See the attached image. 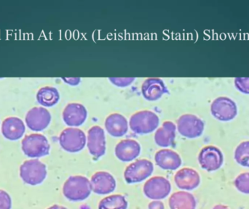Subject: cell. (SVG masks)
<instances>
[{"label":"cell","mask_w":249,"mask_h":209,"mask_svg":"<svg viewBox=\"0 0 249 209\" xmlns=\"http://www.w3.org/2000/svg\"><path fill=\"white\" fill-rule=\"evenodd\" d=\"M91 185L89 179L83 176H71L63 187L64 196L71 201H82L91 194Z\"/></svg>","instance_id":"obj_1"},{"label":"cell","mask_w":249,"mask_h":209,"mask_svg":"<svg viewBox=\"0 0 249 209\" xmlns=\"http://www.w3.org/2000/svg\"><path fill=\"white\" fill-rule=\"evenodd\" d=\"M160 120L158 115L150 111H142L136 113L130 117V129L138 134H146L158 128Z\"/></svg>","instance_id":"obj_2"},{"label":"cell","mask_w":249,"mask_h":209,"mask_svg":"<svg viewBox=\"0 0 249 209\" xmlns=\"http://www.w3.org/2000/svg\"><path fill=\"white\" fill-rule=\"evenodd\" d=\"M20 177L27 185H40L47 177L46 166L37 159L26 161L20 166Z\"/></svg>","instance_id":"obj_3"},{"label":"cell","mask_w":249,"mask_h":209,"mask_svg":"<svg viewBox=\"0 0 249 209\" xmlns=\"http://www.w3.org/2000/svg\"><path fill=\"white\" fill-rule=\"evenodd\" d=\"M48 139L39 134H32L22 140V150L29 158H41L48 156L50 153Z\"/></svg>","instance_id":"obj_4"},{"label":"cell","mask_w":249,"mask_h":209,"mask_svg":"<svg viewBox=\"0 0 249 209\" xmlns=\"http://www.w3.org/2000/svg\"><path fill=\"white\" fill-rule=\"evenodd\" d=\"M86 134L80 129L67 128L61 133L59 143L63 149L70 153H77L86 144Z\"/></svg>","instance_id":"obj_5"},{"label":"cell","mask_w":249,"mask_h":209,"mask_svg":"<svg viewBox=\"0 0 249 209\" xmlns=\"http://www.w3.org/2000/svg\"><path fill=\"white\" fill-rule=\"evenodd\" d=\"M154 171L153 163L146 159L133 162L126 168L124 178L128 184L138 183L147 179Z\"/></svg>","instance_id":"obj_6"},{"label":"cell","mask_w":249,"mask_h":209,"mask_svg":"<svg viewBox=\"0 0 249 209\" xmlns=\"http://www.w3.org/2000/svg\"><path fill=\"white\" fill-rule=\"evenodd\" d=\"M177 129L181 135L187 138H197L203 134L204 123L196 115L184 114L177 121Z\"/></svg>","instance_id":"obj_7"},{"label":"cell","mask_w":249,"mask_h":209,"mask_svg":"<svg viewBox=\"0 0 249 209\" xmlns=\"http://www.w3.org/2000/svg\"><path fill=\"white\" fill-rule=\"evenodd\" d=\"M171 191V185L168 179L162 177H154L146 181L143 185V193L149 199H164Z\"/></svg>","instance_id":"obj_8"},{"label":"cell","mask_w":249,"mask_h":209,"mask_svg":"<svg viewBox=\"0 0 249 209\" xmlns=\"http://www.w3.org/2000/svg\"><path fill=\"white\" fill-rule=\"evenodd\" d=\"M212 115L221 121H229L235 118L238 108L233 100L227 97L215 99L211 106Z\"/></svg>","instance_id":"obj_9"},{"label":"cell","mask_w":249,"mask_h":209,"mask_svg":"<svg viewBox=\"0 0 249 209\" xmlns=\"http://www.w3.org/2000/svg\"><path fill=\"white\" fill-rule=\"evenodd\" d=\"M198 161L203 169L213 172L220 169L223 164V154L218 147L206 146L199 153Z\"/></svg>","instance_id":"obj_10"},{"label":"cell","mask_w":249,"mask_h":209,"mask_svg":"<svg viewBox=\"0 0 249 209\" xmlns=\"http://www.w3.org/2000/svg\"><path fill=\"white\" fill-rule=\"evenodd\" d=\"M87 145L95 159L103 156L106 152V137L103 129L99 126L91 127L88 131Z\"/></svg>","instance_id":"obj_11"},{"label":"cell","mask_w":249,"mask_h":209,"mask_svg":"<svg viewBox=\"0 0 249 209\" xmlns=\"http://www.w3.org/2000/svg\"><path fill=\"white\" fill-rule=\"evenodd\" d=\"M51 121V113L46 108L42 107L32 108L26 114V124L32 131H43L48 127Z\"/></svg>","instance_id":"obj_12"},{"label":"cell","mask_w":249,"mask_h":209,"mask_svg":"<svg viewBox=\"0 0 249 209\" xmlns=\"http://www.w3.org/2000/svg\"><path fill=\"white\" fill-rule=\"evenodd\" d=\"M90 185L92 191L95 193L107 195L115 191L116 181L109 172H99L92 176Z\"/></svg>","instance_id":"obj_13"},{"label":"cell","mask_w":249,"mask_h":209,"mask_svg":"<svg viewBox=\"0 0 249 209\" xmlns=\"http://www.w3.org/2000/svg\"><path fill=\"white\" fill-rule=\"evenodd\" d=\"M87 115V110L80 103H70L63 111V119L70 127H80L84 124Z\"/></svg>","instance_id":"obj_14"},{"label":"cell","mask_w":249,"mask_h":209,"mask_svg":"<svg viewBox=\"0 0 249 209\" xmlns=\"http://www.w3.org/2000/svg\"><path fill=\"white\" fill-rule=\"evenodd\" d=\"M174 181L179 189L193 191L200 185V177L199 174L194 169L184 168L176 174Z\"/></svg>","instance_id":"obj_15"},{"label":"cell","mask_w":249,"mask_h":209,"mask_svg":"<svg viewBox=\"0 0 249 209\" xmlns=\"http://www.w3.org/2000/svg\"><path fill=\"white\" fill-rule=\"evenodd\" d=\"M142 93L143 97L149 101H155L162 97V95L168 93L163 81L159 78L146 79L142 86Z\"/></svg>","instance_id":"obj_16"},{"label":"cell","mask_w":249,"mask_h":209,"mask_svg":"<svg viewBox=\"0 0 249 209\" xmlns=\"http://www.w3.org/2000/svg\"><path fill=\"white\" fill-rule=\"evenodd\" d=\"M140 153L139 143L130 139L122 140L115 147V155L121 161H131L136 159Z\"/></svg>","instance_id":"obj_17"},{"label":"cell","mask_w":249,"mask_h":209,"mask_svg":"<svg viewBox=\"0 0 249 209\" xmlns=\"http://www.w3.org/2000/svg\"><path fill=\"white\" fill-rule=\"evenodd\" d=\"M155 160L156 164L164 170H177L181 165L179 155L169 149H162L157 152Z\"/></svg>","instance_id":"obj_18"},{"label":"cell","mask_w":249,"mask_h":209,"mask_svg":"<svg viewBox=\"0 0 249 209\" xmlns=\"http://www.w3.org/2000/svg\"><path fill=\"white\" fill-rule=\"evenodd\" d=\"M23 121L17 117H9L4 120L1 126V132L6 139L12 141L19 140L25 132Z\"/></svg>","instance_id":"obj_19"},{"label":"cell","mask_w":249,"mask_h":209,"mask_svg":"<svg viewBox=\"0 0 249 209\" xmlns=\"http://www.w3.org/2000/svg\"><path fill=\"white\" fill-rule=\"evenodd\" d=\"M105 128L112 137H123L128 129L127 119L121 114H111L106 118Z\"/></svg>","instance_id":"obj_20"},{"label":"cell","mask_w":249,"mask_h":209,"mask_svg":"<svg viewBox=\"0 0 249 209\" xmlns=\"http://www.w3.org/2000/svg\"><path fill=\"white\" fill-rule=\"evenodd\" d=\"M175 124L171 121H165L155 134V141L160 147H166L174 144L176 137Z\"/></svg>","instance_id":"obj_21"},{"label":"cell","mask_w":249,"mask_h":209,"mask_svg":"<svg viewBox=\"0 0 249 209\" xmlns=\"http://www.w3.org/2000/svg\"><path fill=\"white\" fill-rule=\"evenodd\" d=\"M168 202L171 209H196L197 204L193 195L184 191L174 193Z\"/></svg>","instance_id":"obj_22"},{"label":"cell","mask_w":249,"mask_h":209,"mask_svg":"<svg viewBox=\"0 0 249 209\" xmlns=\"http://www.w3.org/2000/svg\"><path fill=\"white\" fill-rule=\"evenodd\" d=\"M60 95L57 89L52 87L41 88L36 94V100L39 104L45 107H52L59 101Z\"/></svg>","instance_id":"obj_23"},{"label":"cell","mask_w":249,"mask_h":209,"mask_svg":"<svg viewBox=\"0 0 249 209\" xmlns=\"http://www.w3.org/2000/svg\"><path fill=\"white\" fill-rule=\"evenodd\" d=\"M127 201L122 195H113L104 198L99 203V209H127Z\"/></svg>","instance_id":"obj_24"},{"label":"cell","mask_w":249,"mask_h":209,"mask_svg":"<svg viewBox=\"0 0 249 209\" xmlns=\"http://www.w3.org/2000/svg\"><path fill=\"white\" fill-rule=\"evenodd\" d=\"M235 159L241 166L249 167V141L243 142L237 147Z\"/></svg>","instance_id":"obj_25"},{"label":"cell","mask_w":249,"mask_h":209,"mask_svg":"<svg viewBox=\"0 0 249 209\" xmlns=\"http://www.w3.org/2000/svg\"><path fill=\"white\" fill-rule=\"evenodd\" d=\"M235 185L240 192L249 194V172L240 175L235 179Z\"/></svg>","instance_id":"obj_26"},{"label":"cell","mask_w":249,"mask_h":209,"mask_svg":"<svg viewBox=\"0 0 249 209\" xmlns=\"http://www.w3.org/2000/svg\"><path fill=\"white\" fill-rule=\"evenodd\" d=\"M235 85L241 93L249 94V78L235 79Z\"/></svg>","instance_id":"obj_27"},{"label":"cell","mask_w":249,"mask_h":209,"mask_svg":"<svg viewBox=\"0 0 249 209\" xmlns=\"http://www.w3.org/2000/svg\"><path fill=\"white\" fill-rule=\"evenodd\" d=\"M12 200L5 191L0 190V209H11Z\"/></svg>","instance_id":"obj_28"},{"label":"cell","mask_w":249,"mask_h":209,"mask_svg":"<svg viewBox=\"0 0 249 209\" xmlns=\"http://www.w3.org/2000/svg\"><path fill=\"white\" fill-rule=\"evenodd\" d=\"M109 80L117 87H125L132 84L135 78H109Z\"/></svg>","instance_id":"obj_29"},{"label":"cell","mask_w":249,"mask_h":209,"mask_svg":"<svg viewBox=\"0 0 249 209\" xmlns=\"http://www.w3.org/2000/svg\"><path fill=\"white\" fill-rule=\"evenodd\" d=\"M149 209H165L163 203L160 201H154L149 204Z\"/></svg>","instance_id":"obj_30"},{"label":"cell","mask_w":249,"mask_h":209,"mask_svg":"<svg viewBox=\"0 0 249 209\" xmlns=\"http://www.w3.org/2000/svg\"><path fill=\"white\" fill-rule=\"evenodd\" d=\"M63 80H64L65 82L67 83V84L72 86L77 85L80 81V78H64Z\"/></svg>","instance_id":"obj_31"},{"label":"cell","mask_w":249,"mask_h":209,"mask_svg":"<svg viewBox=\"0 0 249 209\" xmlns=\"http://www.w3.org/2000/svg\"><path fill=\"white\" fill-rule=\"evenodd\" d=\"M48 209H67L66 207H61V206L54 205L52 207H50Z\"/></svg>","instance_id":"obj_32"},{"label":"cell","mask_w":249,"mask_h":209,"mask_svg":"<svg viewBox=\"0 0 249 209\" xmlns=\"http://www.w3.org/2000/svg\"><path fill=\"white\" fill-rule=\"evenodd\" d=\"M213 209H229L228 207H225V206L223 205H216L213 207Z\"/></svg>","instance_id":"obj_33"}]
</instances>
